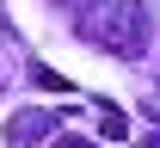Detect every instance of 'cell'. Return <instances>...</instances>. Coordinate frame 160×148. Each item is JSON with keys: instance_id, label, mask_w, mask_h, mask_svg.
<instances>
[{"instance_id": "8992f818", "label": "cell", "mask_w": 160, "mask_h": 148, "mask_svg": "<svg viewBox=\"0 0 160 148\" xmlns=\"http://www.w3.org/2000/svg\"><path fill=\"white\" fill-rule=\"evenodd\" d=\"M142 148H160V136H142Z\"/></svg>"}, {"instance_id": "6da1fadb", "label": "cell", "mask_w": 160, "mask_h": 148, "mask_svg": "<svg viewBox=\"0 0 160 148\" xmlns=\"http://www.w3.org/2000/svg\"><path fill=\"white\" fill-rule=\"evenodd\" d=\"M80 37H92L111 56H142L148 43V13L129 6V0H99L92 13H80Z\"/></svg>"}, {"instance_id": "7a4b0ae2", "label": "cell", "mask_w": 160, "mask_h": 148, "mask_svg": "<svg viewBox=\"0 0 160 148\" xmlns=\"http://www.w3.org/2000/svg\"><path fill=\"white\" fill-rule=\"evenodd\" d=\"M43 136H56V111H43V105L19 111V117L6 124V142H43Z\"/></svg>"}, {"instance_id": "3957f363", "label": "cell", "mask_w": 160, "mask_h": 148, "mask_svg": "<svg viewBox=\"0 0 160 148\" xmlns=\"http://www.w3.org/2000/svg\"><path fill=\"white\" fill-rule=\"evenodd\" d=\"M99 136L105 142H123V136H129V117H123L117 105H99Z\"/></svg>"}, {"instance_id": "5b68a950", "label": "cell", "mask_w": 160, "mask_h": 148, "mask_svg": "<svg viewBox=\"0 0 160 148\" xmlns=\"http://www.w3.org/2000/svg\"><path fill=\"white\" fill-rule=\"evenodd\" d=\"M56 148H92V142H86V136H62Z\"/></svg>"}, {"instance_id": "277c9868", "label": "cell", "mask_w": 160, "mask_h": 148, "mask_svg": "<svg viewBox=\"0 0 160 148\" xmlns=\"http://www.w3.org/2000/svg\"><path fill=\"white\" fill-rule=\"evenodd\" d=\"M31 80H37L43 93H74V86H68V74H56V68H43V62L31 68Z\"/></svg>"}]
</instances>
